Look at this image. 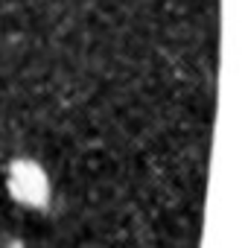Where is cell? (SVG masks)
<instances>
[{"label":"cell","instance_id":"obj_1","mask_svg":"<svg viewBox=\"0 0 245 248\" xmlns=\"http://www.w3.org/2000/svg\"><path fill=\"white\" fill-rule=\"evenodd\" d=\"M6 187H9V196L30 207V210H44L50 207V196H53V187H50V175L47 170L32 161V158H15L9 164V172H6Z\"/></svg>","mask_w":245,"mask_h":248}]
</instances>
